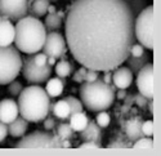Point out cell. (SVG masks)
I'll use <instances>...</instances> for the list:
<instances>
[{
	"label": "cell",
	"mask_w": 161,
	"mask_h": 156,
	"mask_svg": "<svg viewBox=\"0 0 161 156\" xmlns=\"http://www.w3.org/2000/svg\"><path fill=\"white\" fill-rule=\"evenodd\" d=\"M137 88L147 99H153V63L148 62L137 74Z\"/></svg>",
	"instance_id": "11"
},
{
	"label": "cell",
	"mask_w": 161,
	"mask_h": 156,
	"mask_svg": "<svg viewBox=\"0 0 161 156\" xmlns=\"http://www.w3.org/2000/svg\"><path fill=\"white\" fill-rule=\"evenodd\" d=\"M102 80L107 84H112V72L111 71H104V75L102 77Z\"/></svg>",
	"instance_id": "39"
},
{
	"label": "cell",
	"mask_w": 161,
	"mask_h": 156,
	"mask_svg": "<svg viewBox=\"0 0 161 156\" xmlns=\"http://www.w3.org/2000/svg\"><path fill=\"white\" fill-rule=\"evenodd\" d=\"M52 114L54 116L56 119L61 120V121H67L71 115V111H70V106L67 103L66 99H59L57 102H54V106H53V110H52Z\"/></svg>",
	"instance_id": "20"
},
{
	"label": "cell",
	"mask_w": 161,
	"mask_h": 156,
	"mask_svg": "<svg viewBox=\"0 0 161 156\" xmlns=\"http://www.w3.org/2000/svg\"><path fill=\"white\" fill-rule=\"evenodd\" d=\"M98 77H99V71L86 69V74H85V77H84V81H94L96 79H98Z\"/></svg>",
	"instance_id": "35"
},
{
	"label": "cell",
	"mask_w": 161,
	"mask_h": 156,
	"mask_svg": "<svg viewBox=\"0 0 161 156\" xmlns=\"http://www.w3.org/2000/svg\"><path fill=\"white\" fill-rule=\"evenodd\" d=\"M29 0H0V16L17 22L27 16Z\"/></svg>",
	"instance_id": "9"
},
{
	"label": "cell",
	"mask_w": 161,
	"mask_h": 156,
	"mask_svg": "<svg viewBox=\"0 0 161 156\" xmlns=\"http://www.w3.org/2000/svg\"><path fill=\"white\" fill-rule=\"evenodd\" d=\"M43 121H44V129H45V131H53V129L56 128V125L58 124L56 118L53 115H48Z\"/></svg>",
	"instance_id": "33"
},
{
	"label": "cell",
	"mask_w": 161,
	"mask_h": 156,
	"mask_svg": "<svg viewBox=\"0 0 161 156\" xmlns=\"http://www.w3.org/2000/svg\"><path fill=\"white\" fill-rule=\"evenodd\" d=\"M43 53L47 54L48 57H54V58H61L64 59L66 56V40L64 36L58 32V31H50L47 34L45 43L43 45Z\"/></svg>",
	"instance_id": "10"
},
{
	"label": "cell",
	"mask_w": 161,
	"mask_h": 156,
	"mask_svg": "<svg viewBox=\"0 0 161 156\" xmlns=\"http://www.w3.org/2000/svg\"><path fill=\"white\" fill-rule=\"evenodd\" d=\"M18 111L29 123L43 121L49 112L50 97L39 84H31L18 94Z\"/></svg>",
	"instance_id": "3"
},
{
	"label": "cell",
	"mask_w": 161,
	"mask_h": 156,
	"mask_svg": "<svg viewBox=\"0 0 161 156\" xmlns=\"http://www.w3.org/2000/svg\"><path fill=\"white\" fill-rule=\"evenodd\" d=\"M129 9L131 10L133 13V16L134 17H137L139 13L148 5V3H147V0H125Z\"/></svg>",
	"instance_id": "26"
},
{
	"label": "cell",
	"mask_w": 161,
	"mask_h": 156,
	"mask_svg": "<svg viewBox=\"0 0 161 156\" xmlns=\"http://www.w3.org/2000/svg\"><path fill=\"white\" fill-rule=\"evenodd\" d=\"M57 14H58L61 18H63V17H64V12H61V10H59V12H57Z\"/></svg>",
	"instance_id": "46"
},
{
	"label": "cell",
	"mask_w": 161,
	"mask_h": 156,
	"mask_svg": "<svg viewBox=\"0 0 161 156\" xmlns=\"http://www.w3.org/2000/svg\"><path fill=\"white\" fill-rule=\"evenodd\" d=\"M8 136V124L0 121V143L7 138Z\"/></svg>",
	"instance_id": "36"
},
{
	"label": "cell",
	"mask_w": 161,
	"mask_h": 156,
	"mask_svg": "<svg viewBox=\"0 0 161 156\" xmlns=\"http://www.w3.org/2000/svg\"><path fill=\"white\" fill-rule=\"evenodd\" d=\"M80 137H81L84 141H99L101 138V126L96 123V121H88V125L85 126L84 131L79 132Z\"/></svg>",
	"instance_id": "21"
},
{
	"label": "cell",
	"mask_w": 161,
	"mask_h": 156,
	"mask_svg": "<svg viewBox=\"0 0 161 156\" xmlns=\"http://www.w3.org/2000/svg\"><path fill=\"white\" fill-rule=\"evenodd\" d=\"M144 53V47L139 43H134L131 47H130V50H129V56H133V57H139Z\"/></svg>",
	"instance_id": "32"
},
{
	"label": "cell",
	"mask_w": 161,
	"mask_h": 156,
	"mask_svg": "<svg viewBox=\"0 0 161 156\" xmlns=\"http://www.w3.org/2000/svg\"><path fill=\"white\" fill-rule=\"evenodd\" d=\"M116 88L114 84H107L98 77L94 81H84L80 85L79 94L83 106L90 112L106 111L112 106L116 98Z\"/></svg>",
	"instance_id": "4"
},
{
	"label": "cell",
	"mask_w": 161,
	"mask_h": 156,
	"mask_svg": "<svg viewBox=\"0 0 161 156\" xmlns=\"http://www.w3.org/2000/svg\"><path fill=\"white\" fill-rule=\"evenodd\" d=\"M19 115L18 105L14 99L5 98L0 101V121L9 124Z\"/></svg>",
	"instance_id": "12"
},
{
	"label": "cell",
	"mask_w": 161,
	"mask_h": 156,
	"mask_svg": "<svg viewBox=\"0 0 161 156\" xmlns=\"http://www.w3.org/2000/svg\"><path fill=\"white\" fill-rule=\"evenodd\" d=\"M22 56L16 47H0V85H8L19 75Z\"/></svg>",
	"instance_id": "5"
},
{
	"label": "cell",
	"mask_w": 161,
	"mask_h": 156,
	"mask_svg": "<svg viewBox=\"0 0 161 156\" xmlns=\"http://www.w3.org/2000/svg\"><path fill=\"white\" fill-rule=\"evenodd\" d=\"M115 96H117V98H119V99H124V98L126 97V92H125V89H119V90H116Z\"/></svg>",
	"instance_id": "41"
},
{
	"label": "cell",
	"mask_w": 161,
	"mask_h": 156,
	"mask_svg": "<svg viewBox=\"0 0 161 156\" xmlns=\"http://www.w3.org/2000/svg\"><path fill=\"white\" fill-rule=\"evenodd\" d=\"M150 112L151 115H153V101L152 99H150Z\"/></svg>",
	"instance_id": "44"
},
{
	"label": "cell",
	"mask_w": 161,
	"mask_h": 156,
	"mask_svg": "<svg viewBox=\"0 0 161 156\" xmlns=\"http://www.w3.org/2000/svg\"><path fill=\"white\" fill-rule=\"evenodd\" d=\"M45 22H44V26H45V30L47 32H50V31H57L62 27V18L57 14V12L54 13H47L45 14Z\"/></svg>",
	"instance_id": "23"
},
{
	"label": "cell",
	"mask_w": 161,
	"mask_h": 156,
	"mask_svg": "<svg viewBox=\"0 0 161 156\" xmlns=\"http://www.w3.org/2000/svg\"><path fill=\"white\" fill-rule=\"evenodd\" d=\"M112 71V84L116 89H126L131 85L133 74L128 67L119 66Z\"/></svg>",
	"instance_id": "13"
},
{
	"label": "cell",
	"mask_w": 161,
	"mask_h": 156,
	"mask_svg": "<svg viewBox=\"0 0 161 156\" xmlns=\"http://www.w3.org/2000/svg\"><path fill=\"white\" fill-rule=\"evenodd\" d=\"M32 58H34V62L37 64V66H45L47 64V59H48V56L47 54H44V53H35L34 56H32Z\"/></svg>",
	"instance_id": "34"
},
{
	"label": "cell",
	"mask_w": 161,
	"mask_h": 156,
	"mask_svg": "<svg viewBox=\"0 0 161 156\" xmlns=\"http://www.w3.org/2000/svg\"><path fill=\"white\" fill-rule=\"evenodd\" d=\"M153 139L152 137H142L134 142L133 148L136 150H153Z\"/></svg>",
	"instance_id": "27"
},
{
	"label": "cell",
	"mask_w": 161,
	"mask_h": 156,
	"mask_svg": "<svg viewBox=\"0 0 161 156\" xmlns=\"http://www.w3.org/2000/svg\"><path fill=\"white\" fill-rule=\"evenodd\" d=\"M125 62H126V67L131 71V74H133V75H134V74L137 75L138 71L144 66V64H147L148 62H151V57L144 52V53H143L142 56H139V57L129 56V57L125 59Z\"/></svg>",
	"instance_id": "19"
},
{
	"label": "cell",
	"mask_w": 161,
	"mask_h": 156,
	"mask_svg": "<svg viewBox=\"0 0 161 156\" xmlns=\"http://www.w3.org/2000/svg\"><path fill=\"white\" fill-rule=\"evenodd\" d=\"M96 123L101 128H106V126H108L110 123H111V116L106 111H99L98 115H97V118H96Z\"/></svg>",
	"instance_id": "30"
},
{
	"label": "cell",
	"mask_w": 161,
	"mask_h": 156,
	"mask_svg": "<svg viewBox=\"0 0 161 156\" xmlns=\"http://www.w3.org/2000/svg\"><path fill=\"white\" fill-rule=\"evenodd\" d=\"M34 54H29L27 57L22 58V67L21 72L25 77V80L29 84H44L52 76L53 66H49L47 63L45 66H37L32 58Z\"/></svg>",
	"instance_id": "8"
},
{
	"label": "cell",
	"mask_w": 161,
	"mask_h": 156,
	"mask_svg": "<svg viewBox=\"0 0 161 156\" xmlns=\"http://www.w3.org/2000/svg\"><path fill=\"white\" fill-rule=\"evenodd\" d=\"M71 71H72V66L69 61L61 59L59 62L56 63V74L61 79H66L67 76H70Z\"/></svg>",
	"instance_id": "25"
},
{
	"label": "cell",
	"mask_w": 161,
	"mask_h": 156,
	"mask_svg": "<svg viewBox=\"0 0 161 156\" xmlns=\"http://www.w3.org/2000/svg\"><path fill=\"white\" fill-rule=\"evenodd\" d=\"M142 133L144 137H152L153 136V121L152 120L142 121Z\"/></svg>",
	"instance_id": "31"
},
{
	"label": "cell",
	"mask_w": 161,
	"mask_h": 156,
	"mask_svg": "<svg viewBox=\"0 0 161 156\" xmlns=\"http://www.w3.org/2000/svg\"><path fill=\"white\" fill-rule=\"evenodd\" d=\"M27 129H29V121L18 115L12 123L8 124V134H10L13 138H21L27 132Z\"/></svg>",
	"instance_id": "15"
},
{
	"label": "cell",
	"mask_w": 161,
	"mask_h": 156,
	"mask_svg": "<svg viewBox=\"0 0 161 156\" xmlns=\"http://www.w3.org/2000/svg\"><path fill=\"white\" fill-rule=\"evenodd\" d=\"M50 3H54V2H58V0H49Z\"/></svg>",
	"instance_id": "47"
},
{
	"label": "cell",
	"mask_w": 161,
	"mask_h": 156,
	"mask_svg": "<svg viewBox=\"0 0 161 156\" xmlns=\"http://www.w3.org/2000/svg\"><path fill=\"white\" fill-rule=\"evenodd\" d=\"M80 148H99L101 145L98 142H94V141H85L84 143H81L79 146Z\"/></svg>",
	"instance_id": "37"
},
{
	"label": "cell",
	"mask_w": 161,
	"mask_h": 156,
	"mask_svg": "<svg viewBox=\"0 0 161 156\" xmlns=\"http://www.w3.org/2000/svg\"><path fill=\"white\" fill-rule=\"evenodd\" d=\"M134 20L125 0H74L64 17L66 45L81 66L112 71L136 43Z\"/></svg>",
	"instance_id": "1"
},
{
	"label": "cell",
	"mask_w": 161,
	"mask_h": 156,
	"mask_svg": "<svg viewBox=\"0 0 161 156\" xmlns=\"http://www.w3.org/2000/svg\"><path fill=\"white\" fill-rule=\"evenodd\" d=\"M54 12H56L54 5H49V7H48V13H54Z\"/></svg>",
	"instance_id": "45"
},
{
	"label": "cell",
	"mask_w": 161,
	"mask_h": 156,
	"mask_svg": "<svg viewBox=\"0 0 161 156\" xmlns=\"http://www.w3.org/2000/svg\"><path fill=\"white\" fill-rule=\"evenodd\" d=\"M44 22L36 17L26 16L17 21L14 26V43L16 48L26 54H35L43 49L47 37Z\"/></svg>",
	"instance_id": "2"
},
{
	"label": "cell",
	"mask_w": 161,
	"mask_h": 156,
	"mask_svg": "<svg viewBox=\"0 0 161 156\" xmlns=\"http://www.w3.org/2000/svg\"><path fill=\"white\" fill-rule=\"evenodd\" d=\"M17 148H62V139L54 133L36 131L22 136L16 143Z\"/></svg>",
	"instance_id": "7"
},
{
	"label": "cell",
	"mask_w": 161,
	"mask_h": 156,
	"mask_svg": "<svg viewBox=\"0 0 161 156\" xmlns=\"http://www.w3.org/2000/svg\"><path fill=\"white\" fill-rule=\"evenodd\" d=\"M2 20H3V17H2V16H0V21H2Z\"/></svg>",
	"instance_id": "48"
},
{
	"label": "cell",
	"mask_w": 161,
	"mask_h": 156,
	"mask_svg": "<svg viewBox=\"0 0 161 156\" xmlns=\"http://www.w3.org/2000/svg\"><path fill=\"white\" fill-rule=\"evenodd\" d=\"M67 103H69V106H70V111H71V115L75 114V112H80V111H84V106H83V103L80 99L70 96V97H67L66 98Z\"/></svg>",
	"instance_id": "28"
},
{
	"label": "cell",
	"mask_w": 161,
	"mask_h": 156,
	"mask_svg": "<svg viewBox=\"0 0 161 156\" xmlns=\"http://www.w3.org/2000/svg\"><path fill=\"white\" fill-rule=\"evenodd\" d=\"M88 121H89V118L86 116V114L84 111L75 112V114L70 115V118H69V124L74 129V132L84 131L85 126L88 125Z\"/></svg>",
	"instance_id": "22"
},
{
	"label": "cell",
	"mask_w": 161,
	"mask_h": 156,
	"mask_svg": "<svg viewBox=\"0 0 161 156\" xmlns=\"http://www.w3.org/2000/svg\"><path fill=\"white\" fill-rule=\"evenodd\" d=\"M72 80L76 81V83H80V84H81V83H84V77L80 75L79 71H76V72L74 74V76H72Z\"/></svg>",
	"instance_id": "40"
},
{
	"label": "cell",
	"mask_w": 161,
	"mask_h": 156,
	"mask_svg": "<svg viewBox=\"0 0 161 156\" xmlns=\"http://www.w3.org/2000/svg\"><path fill=\"white\" fill-rule=\"evenodd\" d=\"M23 89V85L21 81L18 80H13L8 84V93L12 96V97H18V94L21 93V90Z\"/></svg>",
	"instance_id": "29"
},
{
	"label": "cell",
	"mask_w": 161,
	"mask_h": 156,
	"mask_svg": "<svg viewBox=\"0 0 161 156\" xmlns=\"http://www.w3.org/2000/svg\"><path fill=\"white\" fill-rule=\"evenodd\" d=\"M136 102H137V105H138V106H141V107H146V106H147V103H148V99H147L144 96L139 94V96H137Z\"/></svg>",
	"instance_id": "38"
},
{
	"label": "cell",
	"mask_w": 161,
	"mask_h": 156,
	"mask_svg": "<svg viewBox=\"0 0 161 156\" xmlns=\"http://www.w3.org/2000/svg\"><path fill=\"white\" fill-rule=\"evenodd\" d=\"M56 61H57V58H54V57H48L47 63L49 64V66H54V64H56Z\"/></svg>",
	"instance_id": "42"
},
{
	"label": "cell",
	"mask_w": 161,
	"mask_h": 156,
	"mask_svg": "<svg viewBox=\"0 0 161 156\" xmlns=\"http://www.w3.org/2000/svg\"><path fill=\"white\" fill-rule=\"evenodd\" d=\"M14 42V25L12 21L3 18L0 21V47L12 45Z\"/></svg>",
	"instance_id": "14"
},
{
	"label": "cell",
	"mask_w": 161,
	"mask_h": 156,
	"mask_svg": "<svg viewBox=\"0 0 161 156\" xmlns=\"http://www.w3.org/2000/svg\"><path fill=\"white\" fill-rule=\"evenodd\" d=\"M153 26H155V17H153V7L147 5L134 20V36L139 44H142L148 50H153L155 42H153Z\"/></svg>",
	"instance_id": "6"
},
{
	"label": "cell",
	"mask_w": 161,
	"mask_h": 156,
	"mask_svg": "<svg viewBox=\"0 0 161 156\" xmlns=\"http://www.w3.org/2000/svg\"><path fill=\"white\" fill-rule=\"evenodd\" d=\"M126 136L130 141L136 142L137 139L144 137L142 133V119L141 118H133L126 123V128H125Z\"/></svg>",
	"instance_id": "18"
},
{
	"label": "cell",
	"mask_w": 161,
	"mask_h": 156,
	"mask_svg": "<svg viewBox=\"0 0 161 156\" xmlns=\"http://www.w3.org/2000/svg\"><path fill=\"white\" fill-rule=\"evenodd\" d=\"M62 147H71V143L69 139H62Z\"/></svg>",
	"instance_id": "43"
},
{
	"label": "cell",
	"mask_w": 161,
	"mask_h": 156,
	"mask_svg": "<svg viewBox=\"0 0 161 156\" xmlns=\"http://www.w3.org/2000/svg\"><path fill=\"white\" fill-rule=\"evenodd\" d=\"M56 126H57L56 134H57L61 139H71V138L74 137V134H75L74 129L71 128V125L67 123V121H62V123L57 124Z\"/></svg>",
	"instance_id": "24"
},
{
	"label": "cell",
	"mask_w": 161,
	"mask_h": 156,
	"mask_svg": "<svg viewBox=\"0 0 161 156\" xmlns=\"http://www.w3.org/2000/svg\"><path fill=\"white\" fill-rule=\"evenodd\" d=\"M50 5L49 0H29V12L27 16L31 17H44L48 13V7Z\"/></svg>",
	"instance_id": "16"
},
{
	"label": "cell",
	"mask_w": 161,
	"mask_h": 156,
	"mask_svg": "<svg viewBox=\"0 0 161 156\" xmlns=\"http://www.w3.org/2000/svg\"><path fill=\"white\" fill-rule=\"evenodd\" d=\"M64 84H66V79H61V77H52L50 79L49 77L44 89L50 98H56L62 94Z\"/></svg>",
	"instance_id": "17"
}]
</instances>
